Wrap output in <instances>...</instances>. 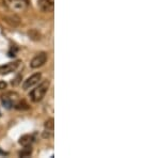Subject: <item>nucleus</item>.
Masks as SVG:
<instances>
[{"mask_svg":"<svg viewBox=\"0 0 160 158\" xmlns=\"http://www.w3.org/2000/svg\"><path fill=\"white\" fill-rule=\"evenodd\" d=\"M3 4L10 11L13 12H24L29 6L28 0H3Z\"/></svg>","mask_w":160,"mask_h":158,"instance_id":"obj_2","label":"nucleus"},{"mask_svg":"<svg viewBox=\"0 0 160 158\" xmlns=\"http://www.w3.org/2000/svg\"><path fill=\"white\" fill-rule=\"evenodd\" d=\"M33 136H31V135H24L22 137H20L19 139V144L22 146H31V144H32L33 142Z\"/></svg>","mask_w":160,"mask_h":158,"instance_id":"obj_8","label":"nucleus"},{"mask_svg":"<svg viewBox=\"0 0 160 158\" xmlns=\"http://www.w3.org/2000/svg\"><path fill=\"white\" fill-rule=\"evenodd\" d=\"M49 85H50L49 80L46 79V80H44V81H42L38 87H35L34 89L30 92V94H29L30 99L32 100L33 103L41 102L44 98V96L46 95V93H47L48 89H49Z\"/></svg>","mask_w":160,"mask_h":158,"instance_id":"obj_1","label":"nucleus"},{"mask_svg":"<svg viewBox=\"0 0 160 158\" xmlns=\"http://www.w3.org/2000/svg\"><path fill=\"white\" fill-rule=\"evenodd\" d=\"M53 127H55V123H53V119H49L45 122V129L47 133H52Z\"/></svg>","mask_w":160,"mask_h":158,"instance_id":"obj_9","label":"nucleus"},{"mask_svg":"<svg viewBox=\"0 0 160 158\" xmlns=\"http://www.w3.org/2000/svg\"><path fill=\"white\" fill-rule=\"evenodd\" d=\"M19 95L16 92H7L1 96V102L6 108L15 107V105L19 102Z\"/></svg>","mask_w":160,"mask_h":158,"instance_id":"obj_3","label":"nucleus"},{"mask_svg":"<svg viewBox=\"0 0 160 158\" xmlns=\"http://www.w3.org/2000/svg\"><path fill=\"white\" fill-rule=\"evenodd\" d=\"M47 59H48L47 53H44V51H43V53L38 54V55L35 56L32 60H31L30 66L32 67V69H38V67L43 66L44 64L46 63Z\"/></svg>","mask_w":160,"mask_h":158,"instance_id":"obj_4","label":"nucleus"},{"mask_svg":"<svg viewBox=\"0 0 160 158\" xmlns=\"http://www.w3.org/2000/svg\"><path fill=\"white\" fill-rule=\"evenodd\" d=\"M17 47L16 46H12L11 48H10V50H9V56L10 57H14L15 55H16V53H17Z\"/></svg>","mask_w":160,"mask_h":158,"instance_id":"obj_11","label":"nucleus"},{"mask_svg":"<svg viewBox=\"0 0 160 158\" xmlns=\"http://www.w3.org/2000/svg\"><path fill=\"white\" fill-rule=\"evenodd\" d=\"M31 153H32L31 146H25V149L19 153V156L20 157H28V156H30V155H31Z\"/></svg>","mask_w":160,"mask_h":158,"instance_id":"obj_10","label":"nucleus"},{"mask_svg":"<svg viewBox=\"0 0 160 158\" xmlns=\"http://www.w3.org/2000/svg\"><path fill=\"white\" fill-rule=\"evenodd\" d=\"M38 8L45 13H50L55 8V0H38Z\"/></svg>","mask_w":160,"mask_h":158,"instance_id":"obj_7","label":"nucleus"},{"mask_svg":"<svg viewBox=\"0 0 160 158\" xmlns=\"http://www.w3.org/2000/svg\"><path fill=\"white\" fill-rule=\"evenodd\" d=\"M7 88V84L4 81H0V90H4Z\"/></svg>","mask_w":160,"mask_h":158,"instance_id":"obj_12","label":"nucleus"},{"mask_svg":"<svg viewBox=\"0 0 160 158\" xmlns=\"http://www.w3.org/2000/svg\"><path fill=\"white\" fill-rule=\"evenodd\" d=\"M42 78V75L41 73H35L33 74L32 76H30L29 78H27L22 84V89L24 90H29L31 88H33L35 84H38V81Z\"/></svg>","mask_w":160,"mask_h":158,"instance_id":"obj_5","label":"nucleus"},{"mask_svg":"<svg viewBox=\"0 0 160 158\" xmlns=\"http://www.w3.org/2000/svg\"><path fill=\"white\" fill-rule=\"evenodd\" d=\"M20 61H14V62H9V63L4 64V65L0 66V74L1 75H8L10 73H13L17 69V67L19 66Z\"/></svg>","mask_w":160,"mask_h":158,"instance_id":"obj_6","label":"nucleus"}]
</instances>
